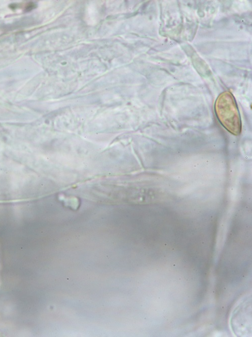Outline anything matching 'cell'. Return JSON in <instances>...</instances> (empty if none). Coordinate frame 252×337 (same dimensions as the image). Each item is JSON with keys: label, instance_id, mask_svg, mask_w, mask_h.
<instances>
[{"label": "cell", "instance_id": "cell-1", "mask_svg": "<svg viewBox=\"0 0 252 337\" xmlns=\"http://www.w3.org/2000/svg\"><path fill=\"white\" fill-rule=\"evenodd\" d=\"M216 113L222 125L229 132L237 136L242 131L240 116L233 96L228 93L220 96L216 106Z\"/></svg>", "mask_w": 252, "mask_h": 337}, {"label": "cell", "instance_id": "cell-2", "mask_svg": "<svg viewBox=\"0 0 252 337\" xmlns=\"http://www.w3.org/2000/svg\"><path fill=\"white\" fill-rule=\"evenodd\" d=\"M34 7H35V5L34 4L31 3L27 6L26 10L27 11L31 10L32 9H33V8H34Z\"/></svg>", "mask_w": 252, "mask_h": 337}]
</instances>
